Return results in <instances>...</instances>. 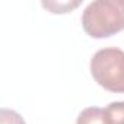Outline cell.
I'll return each instance as SVG.
<instances>
[{"label":"cell","mask_w":124,"mask_h":124,"mask_svg":"<svg viewBox=\"0 0 124 124\" xmlns=\"http://www.w3.org/2000/svg\"><path fill=\"white\" fill-rule=\"evenodd\" d=\"M91 75L105 91L124 93V51L117 47L96 51L91 58Z\"/></svg>","instance_id":"obj_2"},{"label":"cell","mask_w":124,"mask_h":124,"mask_svg":"<svg viewBox=\"0 0 124 124\" xmlns=\"http://www.w3.org/2000/svg\"><path fill=\"white\" fill-rule=\"evenodd\" d=\"M80 2H42V6L51 13H67L72 9H76Z\"/></svg>","instance_id":"obj_5"},{"label":"cell","mask_w":124,"mask_h":124,"mask_svg":"<svg viewBox=\"0 0 124 124\" xmlns=\"http://www.w3.org/2000/svg\"><path fill=\"white\" fill-rule=\"evenodd\" d=\"M82 26L92 38H107L124 29V0H95L82 13Z\"/></svg>","instance_id":"obj_1"},{"label":"cell","mask_w":124,"mask_h":124,"mask_svg":"<svg viewBox=\"0 0 124 124\" xmlns=\"http://www.w3.org/2000/svg\"><path fill=\"white\" fill-rule=\"evenodd\" d=\"M76 124H104L102 121V108L99 107H89V108H85L78 120H76Z\"/></svg>","instance_id":"obj_4"},{"label":"cell","mask_w":124,"mask_h":124,"mask_svg":"<svg viewBox=\"0 0 124 124\" xmlns=\"http://www.w3.org/2000/svg\"><path fill=\"white\" fill-rule=\"evenodd\" d=\"M104 124H124V101H115L102 108Z\"/></svg>","instance_id":"obj_3"},{"label":"cell","mask_w":124,"mask_h":124,"mask_svg":"<svg viewBox=\"0 0 124 124\" xmlns=\"http://www.w3.org/2000/svg\"><path fill=\"white\" fill-rule=\"evenodd\" d=\"M0 124H25V120L13 109H0Z\"/></svg>","instance_id":"obj_6"}]
</instances>
